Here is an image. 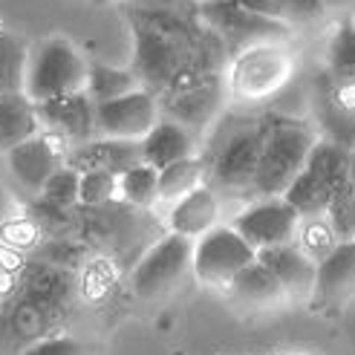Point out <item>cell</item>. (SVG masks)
Listing matches in <instances>:
<instances>
[{
    "label": "cell",
    "instance_id": "obj_1",
    "mask_svg": "<svg viewBox=\"0 0 355 355\" xmlns=\"http://www.w3.org/2000/svg\"><path fill=\"white\" fill-rule=\"evenodd\" d=\"M133 35H136V58H133V76L139 84H162L168 87L182 73L197 69L191 61L193 55V38L191 29L162 9H148L133 17Z\"/></svg>",
    "mask_w": 355,
    "mask_h": 355
},
{
    "label": "cell",
    "instance_id": "obj_2",
    "mask_svg": "<svg viewBox=\"0 0 355 355\" xmlns=\"http://www.w3.org/2000/svg\"><path fill=\"white\" fill-rule=\"evenodd\" d=\"M315 141H318V133L304 121L286 119V121L266 124L252 191L260 200L283 197L286 188L295 182V176L304 171Z\"/></svg>",
    "mask_w": 355,
    "mask_h": 355
},
{
    "label": "cell",
    "instance_id": "obj_3",
    "mask_svg": "<svg viewBox=\"0 0 355 355\" xmlns=\"http://www.w3.org/2000/svg\"><path fill=\"white\" fill-rule=\"evenodd\" d=\"M87 69H90V61L76 49L73 41L64 35H49L29 49L24 96L32 104H41L49 98L81 93L87 84Z\"/></svg>",
    "mask_w": 355,
    "mask_h": 355
},
{
    "label": "cell",
    "instance_id": "obj_4",
    "mask_svg": "<svg viewBox=\"0 0 355 355\" xmlns=\"http://www.w3.org/2000/svg\"><path fill=\"white\" fill-rule=\"evenodd\" d=\"M295 76V55L280 41H257L237 49L228 67V96L243 104L266 101Z\"/></svg>",
    "mask_w": 355,
    "mask_h": 355
},
{
    "label": "cell",
    "instance_id": "obj_5",
    "mask_svg": "<svg viewBox=\"0 0 355 355\" xmlns=\"http://www.w3.org/2000/svg\"><path fill=\"white\" fill-rule=\"evenodd\" d=\"M257 260V252L248 245L232 225H217L193 243L191 272L202 286L225 289L248 263Z\"/></svg>",
    "mask_w": 355,
    "mask_h": 355
},
{
    "label": "cell",
    "instance_id": "obj_6",
    "mask_svg": "<svg viewBox=\"0 0 355 355\" xmlns=\"http://www.w3.org/2000/svg\"><path fill=\"white\" fill-rule=\"evenodd\" d=\"M193 243L180 234H165L150 252L136 263L133 269V292L141 300H156L168 292H173L182 283V277L191 272Z\"/></svg>",
    "mask_w": 355,
    "mask_h": 355
},
{
    "label": "cell",
    "instance_id": "obj_7",
    "mask_svg": "<svg viewBox=\"0 0 355 355\" xmlns=\"http://www.w3.org/2000/svg\"><path fill=\"white\" fill-rule=\"evenodd\" d=\"M228 225H232L254 252H263V248L295 243L300 217L283 197H272V200H257L252 205H245Z\"/></svg>",
    "mask_w": 355,
    "mask_h": 355
},
{
    "label": "cell",
    "instance_id": "obj_8",
    "mask_svg": "<svg viewBox=\"0 0 355 355\" xmlns=\"http://www.w3.org/2000/svg\"><path fill=\"white\" fill-rule=\"evenodd\" d=\"M263 133L266 124H252V128H237L223 139V145L214 153V162H211L214 185L225 191H252Z\"/></svg>",
    "mask_w": 355,
    "mask_h": 355
},
{
    "label": "cell",
    "instance_id": "obj_9",
    "mask_svg": "<svg viewBox=\"0 0 355 355\" xmlns=\"http://www.w3.org/2000/svg\"><path fill=\"white\" fill-rule=\"evenodd\" d=\"M159 121V104L156 96L145 87L119 96L113 101L96 104V136L104 139H124V141H141L150 128Z\"/></svg>",
    "mask_w": 355,
    "mask_h": 355
},
{
    "label": "cell",
    "instance_id": "obj_10",
    "mask_svg": "<svg viewBox=\"0 0 355 355\" xmlns=\"http://www.w3.org/2000/svg\"><path fill=\"white\" fill-rule=\"evenodd\" d=\"M35 116H38L41 133L55 141L61 139L76 148L96 139V104L84 90L35 104Z\"/></svg>",
    "mask_w": 355,
    "mask_h": 355
},
{
    "label": "cell",
    "instance_id": "obj_11",
    "mask_svg": "<svg viewBox=\"0 0 355 355\" xmlns=\"http://www.w3.org/2000/svg\"><path fill=\"white\" fill-rule=\"evenodd\" d=\"M200 9H202V17L208 21V26L214 29L220 38L237 44L240 49L248 44H257V41H283V35L289 32L286 24L245 15L234 3H228V0H202Z\"/></svg>",
    "mask_w": 355,
    "mask_h": 355
},
{
    "label": "cell",
    "instance_id": "obj_12",
    "mask_svg": "<svg viewBox=\"0 0 355 355\" xmlns=\"http://www.w3.org/2000/svg\"><path fill=\"white\" fill-rule=\"evenodd\" d=\"M6 156L9 173L15 176V182L29 193H41L46 180L61 168V150L58 141L49 139L46 133H35L32 139L21 141L17 148H12Z\"/></svg>",
    "mask_w": 355,
    "mask_h": 355
},
{
    "label": "cell",
    "instance_id": "obj_13",
    "mask_svg": "<svg viewBox=\"0 0 355 355\" xmlns=\"http://www.w3.org/2000/svg\"><path fill=\"white\" fill-rule=\"evenodd\" d=\"M141 162V148L139 141H124V139H104L96 136L84 145H76L67 153V168H73L78 173L84 171H104L121 176L124 171H130L133 165Z\"/></svg>",
    "mask_w": 355,
    "mask_h": 355
},
{
    "label": "cell",
    "instance_id": "obj_14",
    "mask_svg": "<svg viewBox=\"0 0 355 355\" xmlns=\"http://www.w3.org/2000/svg\"><path fill=\"white\" fill-rule=\"evenodd\" d=\"M257 263H263L266 269L275 275V280L283 286L289 300H306L312 297L315 289V260H309L295 243L263 248L257 252Z\"/></svg>",
    "mask_w": 355,
    "mask_h": 355
},
{
    "label": "cell",
    "instance_id": "obj_15",
    "mask_svg": "<svg viewBox=\"0 0 355 355\" xmlns=\"http://www.w3.org/2000/svg\"><path fill=\"white\" fill-rule=\"evenodd\" d=\"M355 292V240L338 243L315 266L312 300L318 306H335Z\"/></svg>",
    "mask_w": 355,
    "mask_h": 355
},
{
    "label": "cell",
    "instance_id": "obj_16",
    "mask_svg": "<svg viewBox=\"0 0 355 355\" xmlns=\"http://www.w3.org/2000/svg\"><path fill=\"white\" fill-rule=\"evenodd\" d=\"M168 225H171V234H180L191 243L208 234L211 228H217L220 225V200H217L214 188L200 185L191 193H185L182 200H176L171 205Z\"/></svg>",
    "mask_w": 355,
    "mask_h": 355
},
{
    "label": "cell",
    "instance_id": "obj_17",
    "mask_svg": "<svg viewBox=\"0 0 355 355\" xmlns=\"http://www.w3.org/2000/svg\"><path fill=\"white\" fill-rule=\"evenodd\" d=\"M141 148V162L150 165L153 171H162L180 159L193 156V133L182 124H176L171 119H159L150 133L139 141Z\"/></svg>",
    "mask_w": 355,
    "mask_h": 355
},
{
    "label": "cell",
    "instance_id": "obj_18",
    "mask_svg": "<svg viewBox=\"0 0 355 355\" xmlns=\"http://www.w3.org/2000/svg\"><path fill=\"white\" fill-rule=\"evenodd\" d=\"M312 116L318 121V130L324 133L321 139L332 141V145H341L347 150L355 148V110L344 107V104L332 98L324 73L315 78V87H312Z\"/></svg>",
    "mask_w": 355,
    "mask_h": 355
},
{
    "label": "cell",
    "instance_id": "obj_19",
    "mask_svg": "<svg viewBox=\"0 0 355 355\" xmlns=\"http://www.w3.org/2000/svg\"><path fill=\"white\" fill-rule=\"evenodd\" d=\"M225 292L232 295L240 306H248V309H275V306L289 300L283 286L275 280V275L257 260L248 263L245 269L225 286Z\"/></svg>",
    "mask_w": 355,
    "mask_h": 355
},
{
    "label": "cell",
    "instance_id": "obj_20",
    "mask_svg": "<svg viewBox=\"0 0 355 355\" xmlns=\"http://www.w3.org/2000/svg\"><path fill=\"white\" fill-rule=\"evenodd\" d=\"M35 133H41L35 104L24 93L0 96V153H9Z\"/></svg>",
    "mask_w": 355,
    "mask_h": 355
},
{
    "label": "cell",
    "instance_id": "obj_21",
    "mask_svg": "<svg viewBox=\"0 0 355 355\" xmlns=\"http://www.w3.org/2000/svg\"><path fill=\"white\" fill-rule=\"evenodd\" d=\"M139 78L133 76V69H121V67H110V64H90L87 69V84L84 93L90 96L93 104H104L113 101L119 96H128L133 90H139Z\"/></svg>",
    "mask_w": 355,
    "mask_h": 355
},
{
    "label": "cell",
    "instance_id": "obj_22",
    "mask_svg": "<svg viewBox=\"0 0 355 355\" xmlns=\"http://www.w3.org/2000/svg\"><path fill=\"white\" fill-rule=\"evenodd\" d=\"M309 173H315L332 193L341 191L347 185V168H349V150L341 148V145H332L327 139H318L312 150H309V159L304 165Z\"/></svg>",
    "mask_w": 355,
    "mask_h": 355
},
{
    "label": "cell",
    "instance_id": "obj_23",
    "mask_svg": "<svg viewBox=\"0 0 355 355\" xmlns=\"http://www.w3.org/2000/svg\"><path fill=\"white\" fill-rule=\"evenodd\" d=\"M200 185H205V162L200 156L180 159V162L159 171V200L162 202L173 205L176 200H182L185 193H191Z\"/></svg>",
    "mask_w": 355,
    "mask_h": 355
},
{
    "label": "cell",
    "instance_id": "obj_24",
    "mask_svg": "<svg viewBox=\"0 0 355 355\" xmlns=\"http://www.w3.org/2000/svg\"><path fill=\"white\" fill-rule=\"evenodd\" d=\"M283 200L292 205V211L300 220H309V217H324V211L332 200V191L318 180L315 173H309L306 168L295 176V182L286 188Z\"/></svg>",
    "mask_w": 355,
    "mask_h": 355
},
{
    "label": "cell",
    "instance_id": "obj_25",
    "mask_svg": "<svg viewBox=\"0 0 355 355\" xmlns=\"http://www.w3.org/2000/svg\"><path fill=\"white\" fill-rule=\"evenodd\" d=\"M29 46L12 32L0 29V96L24 93Z\"/></svg>",
    "mask_w": 355,
    "mask_h": 355
},
{
    "label": "cell",
    "instance_id": "obj_26",
    "mask_svg": "<svg viewBox=\"0 0 355 355\" xmlns=\"http://www.w3.org/2000/svg\"><path fill=\"white\" fill-rule=\"evenodd\" d=\"M119 197L136 208H150L159 202V171L139 162L119 176Z\"/></svg>",
    "mask_w": 355,
    "mask_h": 355
},
{
    "label": "cell",
    "instance_id": "obj_27",
    "mask_svg": "<svg viewBox=\"0 0 355 355\" xmlns=\"http://www.w3.org/2000/svg\"><path fill=\"white\" fill-rule=\"evenodd\" d=\"M324 73L338 81H355V24L352 21L338 24V29L332 32Z\"/></svg>",
    "mask_w": 355,
    "mask_h": 355
},
{
    "label": "cell",
    "instance_id": "obj_28",
    "mask_svg": "<svg viewBox=\"0 0 355 355\" xmlns=\"http://www.w3.org/2000/svg\"><path fill=\"white\" fill-rule=\"evenodd\" d=\"M295 245H297L309 260L318 263V260H324L335 245H338V240H335L327 217H309V220H300L297 234H295Z\"/></svg>",
    "mask_w": 355,
    "mask_h": 355
},
{
    "label": "cell",
    "instance_id": "obj_29",
    "mask_svg": "<svg viewBox=\"0 0 355 355\" xmlns=\"http://www.w3.org/2000/svg\"><path fill=\"white\" fill-rule=\"evenodd\" d=\"M324 217L332 228V234L338 243H352L355 240V193L349 185L332 193V200L324 211Z\"/></svg>",
    "mask_w": 355,
    "mask_h": 355
},
{
    "label": "cell",
    "instance_id": "obj_30",
    "mask_svg": "<svg viewBox=\"0 0 355 355\" xmlns=\"http://www.w3.org/2000/svg\"><path fill=\"white\" fill-rule=\"evenodd\" d=\"M119 197V176L104 171H84L78 173V202L81 205H107Z\"/></svg>",
    "mask_w": 355,
    "mask_h": 355
},
{
    "label": "cell",
    "instance_id": "obj_31",
    "mask_svg": "<svg viewBox=\"0 0 355 355\" xmlns=\"http://www.w3.org/2000/svg\"><path fill=\"white\" fill-rule=\"evenodd\" d=\"M38 197L52 208H73L78 202V171L61 165L55 173L46 180Z\"/></svg>",
    "mask_w": 355,
    "mask_h": 355
},
{
    "label": "cell",
    "instance_id": "obj_32",
    "mask_svg": "<svg viewBox=\"0 0 355 355\" xmlns=\"http://www.w3.org/2000/svg\"><path fill=\"white\" fill-rule=\"evenodd\" d=\"M17 355H93V349L73 335H49V338H35Z\"/></svg>",
    "mask_w": 355,
    "mask_h": 355
},
{
    "label": "cell",
    "instance_id": "obj_33",
    "mask_svg": "<svg viewBox=\"0 0 355 355\" xmlns=\"http://www.w3.org/2000/svg\"><path fill=\"white\" fill-rule=\"evenodd\" d=\"M228 3H234V6L243 9L245 15L263 17V21L286 24V21H283V0H228Z\"/></svg>",
    "mask_w": 355,
    "mask_h": 355
},
{
    "label": "cell",
    "instance_id": "obj_34",
    "mask_svg": "<svg viewBox=\"0 0 355 355\" xmlns=\"http://www.w3.org/2000/svg\"><path fill=\"white\" fill-rule=\"evenodd\" d=\"M321 12H324L321 0H283V21H289V17L306 21V17H315Z\"/></svg>",
    "mask_w": 355,
    "mask_h": 355
},
{
    "label": "cell",
    "instance_id": "obj_35",
    "mask_svg": "<svg viewBox=\"0 0 355 355\" xmlns=\"http://www.w3.org/2000/svg\"><path fill=\"white\" fill-rule=\"evenodd\" d=\"M347 185L352 188V193H355V148L349 150V168H347Z\"/></svg>",
    "mask_w": 355,
    "mask_h": 355
},
{
    "label": "cell",
    "instance_id": "obj_36",
    "mask_svg": "<svg viewBox=\"0 0 355 355\" xmlns=\"http://www.w3.org/2000/svg\"><path fill=\"white\" fill-rule=\"evenodd\" d=\"M139 3H145V6H150V9H168V6H173V3H180V0H139Z\"/></svg>",
    "mask_w": 355,
    "mask_h": 355
}]
</instances>
